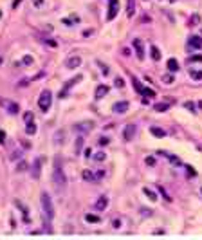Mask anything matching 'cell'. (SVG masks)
Segmentation results:
<instances>
[{
  "label": "cell",
  "instance_id": "cell-1",
  "mask_svg": "<svg viewBox=\"0 0 202 240\" xmlns=\"http://www.w3.org/2000/svg\"><path fill=\"white\" fill-rule=\"evenodd\" d=\"M52 180H54V186L56 190L63 191L67 188V177H65V172H63V166H61V161L56 157L54 159V172H52Z\"/></svg>",
  "mask_w": 202,
  "mask_h": 240
},
{
  "label": "cell",
  "instance_id": "cell-2",
  "mask_svg": "<svg viewBox=\"0 0 202 240\" xmlns=\"http://www.w3.org/2000/svg\"><path fill=\"white\" fill-rule=\"evenodd\" d=\"M40 202H41V209H43V215L47 220L54 219V204H52V199L47 191H43L40 195Z\"/></svg>",
  "mask_w": 202,
  "mask_h": 240
},
{
  "label": "cell",
  "instance_id": "cell-3",
  "mask_svg": "<svg viewBox=\"0 0 202 240\" xmlns=\"http://www.w3.org/2000/svg\"><path fill=\"white\" fill-rule=\"evenodd\" d=\"M51 103H52V94H51V90H41L40 98H38V108H40L41 112H49Z\"/></svg>",
  "mask_w": 202,
  "mask_h": 240
},
{
  "label": "cell",
  "instance_id": "cell-4",
  "mask_svg": "<svg viewBox=\"0 0 202 240\" xmlns=\"http://www.w3.org/2000/svg\"><path fill=\"white\" fill-rule=\"evenodd\" d=\"M119 13V0H110L108 5V13H106V20H114Z\"/></svg>",
  "mask_w": 202,
  "mask_h": 240
},
{
  "label": "cell",
  "instance_id": "cell-5",
  "mask_svg": "<svg viewBox=\"0 0 202 240\" xmlns=\"http://www.w3.org/2000/svg\"><path fill=\"white\" fill-rule=\"evenodd\" d=\"M92 128H94V123H92V121H87V123L83 121V123H76V125H74V130L80 132V134H88Z\"/></svg>",
  "mask_w": 202,
  "mask_h": 240
},
{
  "label": "cell",
  "instance_id": "cell-6",
  "mask_svg": "<svg viewBox=\"0 0 202 240\" xmlns=\"http://www.w3.org/2000/svg\"><path fill=\"white\" fill-rule=\"evenodd\" d=\"M40 172H41V159L40 157H36L34 162H33V168H31V177L34 180L40 179Z\"/></svg>",
  "mask_w": 202,
  "mask_h": 240
},
{
  "label": "cell",
  "instance_id": "cell-7",
  "mask_svg": "<svg viewBox=\"0 0 202 240\" xmlns=\"http://www.w3.org/2000/svg\"><path fill=\"white\" fill-rule=\"evenodd\" d=\"M135 132H137V126L134 125V123H130V125H126V128H124V141H132L135 137Z\"/></svg>",
  "mask_w": 202,
  "mask_h": 240
},
{
  "label": "cell",
  "instance_id": "cell-8",
  "mask_svg": "<svg viewBox=\"0 0 202 240\" xmlns=\"http://www.w3.org/2000/svg\"><path fill=\"white\" fill-rule=\"evenodd\" d=\"M2 105L7 108V112H9L11 116H16V114L20 112V107H18V103H13V101H2Z\"/></svg>",
  "mask_w": 202,
  "mask_h": 240
},
{
  "label": "cell",
  "instance_id": "cell-9",
  "mask_svg": "<svg viewBox=\"0 0 202 240\" xmlns=\"http://www.w3.org/2000/svg\"><path fill=\"white\" fill-rule=\"evenodd\" d=\"M80 65H81V58H80V56H70V58H67V61H65V67L70 69V71H72V69H78Z\"/></svg>",
  "mask_w": 202,
  "mask_h": 240
},
{
  "label": "cell",
  "instance_id": "cell-10",
  "mask_svg": "<svg viewBox=\"0 0 202 240\" xmlns=\"http://www.w3.org/2000/svg\"><path fill=\"white\" fill-rule=\"evenodd\" d=\"M188 47L189 49H202V38L200 36H189L188 38Z\"/></svg>",
  "mask_w": 202,
  "mask_h": 240
},
{
  "label": "cell",
  "instance_id": "cell-11",
  "mask_svg": "<svg viewBox=\"0 0 202 240\" xmlns=\"http://www.w3.org/2000/svg\"><path fill=\"white\" fill-rule=\"evenodd\" d=\"M128 101H117V103H114V107H112V110L114 112H117V114H124L126 110H128Z\"/></svg>",
  "mask_w": 202,
  "mask_h": 240
},
{
  "label": "cell",
  "instance_id": "cell-12",
  "mask_svg": "<svg viewBox=\"0 0 202 240\" xmlns=\"http://www.w3.org/2000/svg\"><path fill=\"white\" fill-rule=\"evenodd\" d=\"M81 78H83V76H81V74H78V76L74 78V80H69V83H67V85L63 87V90L60 92V98H67V90H69V89H70V87H72L74 83H78V81H80Z\"/></svg>",
  "mask_w": 202,
  "mask_h": 240
},
{
  "label": "cell",
  "instance_id": "cell-13",
  "mask_svg": "<svg viewBox=\"0 0 202 240\" xmlns=\"http://www.w3.org/2000/svg\"><path fill=\"white\" fill-rule=\"evenodd\" d=\"M132 45L135 47V51H137V58L139 60H144V51H142V42L139 40V38H134V42H132Z\"/></svg>",
  "mask_w": 202,
  "mask_h": 240
},
{
  "label": "cell",
  "instance_id": "cell-14",
  "mask_svg": "<svg viewBox=\"0 0 202 240\" xmlns=\"http://www.w3.org/2000/svg\"><path fill=\"white\" fill-rule=\"evenodd\" d=\"M96 209L98 211H103V209H106V206H108V197H105V195H101L99 199L96 200Z\"/></svg>",
  "mask_w": 202,
  "mask_h": 240
},
{
  "label": "cell",
  "instance_id": "cell-15",
  "mask_svg": "<svg viewBox=\"0 0 202 240\" xmlns=\"http://www.w3.org/2000/svg\"><path fill=\"white\" fill-rule=\"evenodd\" d=\"M108 94V85H98V89H96V100H101V98H105Z\"/></svg>",
  "mask_w": 202,
  "mask_h": 240
},
{
  "label": "cell",
  "instance_id": "cell-16",
  "mask_svg": "<svg viewBox=\"0 0 202 240\" xmlns=\"http://www.w3.org/2000/svg\"><path fill=\"white\" fill-rule=\"evenodd\" d=\"M15 204H16V206H18V208H20L22 215H23V220H25V222H31V217H29V211H27V208H25V206H23V204H22L20 200H16V202H15Z\"/></svg>",
  "mask_w": 202,
  "mask_h": 240
},
{
  "label": "cell",
  "instance_id": "cell-17",
  "mask_svg": "<svg viewBox=\"0 0 202 240\" xmlns=\"http://www.w3.org/2000/svg\"><path fill=\"white\" fill-rule=\"evenodd\" d=\"M80 22V16L78 15H72V16H69V18H61V24L63 25H74V24H78Z\"/></svg>",
  "mask_w": 202,
  "mask_h": 240
},
{
  "label": "cell",
  "instance_id": "cell-18",
  "mask_svg": "<svg viewBox=\"0 0 202 240\" xmlns=\"http://www.w3.org/2000/svg\"><path fill=\"white\" fill-rule=\"evenodd\" d=\"M166 67H168L170 72H175V71H179V61L175 60V58H170L168 63H166Z\"/></svg>",
  "mask_w": 202,
  "mask_h": 240
},
{
  "label": "cell",
  "instance_id": "cell-19",
  "mask_svg": "<svg viewBox=\"0 0 202 240\" xmlns=\"http://www.w3.org/2000/svg\"><path fill=\"white\" fill-rule=\"evenodd\" d=\"M25 134H27V136H34V134H36V123L29 121V123L25 125Z\"/></svg>",
  "mask_w": 202,
  "mask_h": 240
},
{
  "label": "cell",
  "instance_id": "cell-20",
  "mask_svg": "<svg viewBox=\"0 0 202 240\" xmlns=\"http://www.w3.org/2000/svg\"><path fill=\"white\" fill-rule=\"evenodd\" d=\"M134 13H135V0H128L126 2V15L134 16Z\"/></svg>",
  "mask_w": 202,
  "mask_h": 240
},
{
  "label": "cell",
  "instance_id": "cell-21",
  "mask_svg": "<svg viewBox=\"0 0 202 240\" xmlns=\"http://www.w3.org/2000/svg\"><path fill=\"white\" fill-rule=\"evenodd\" d=\"M189 76L193 78L195 81H202V69H189Z\"/></svg>",
  "mask_w": 202,
  "mask_h": 240
},
{
  "label": "cell",
  "instance_id": "cell-22",
  "mask_svg": "<svg viewBox=\"0 0 202 240\" xmlns=\"http://www.w3.org/2000/svg\"><path fill=\"white\" fill-rule=\"evenodd\" d=\"M150 132H152V136H155V137H164V136H166V132H164L162 128H157V126H152Z\"/></svg>",
  "mask_w": 202,
  "mask_h": 240
},
{
  "label": "cell",
  "instance_id": "cell-23",
  "mask_svg": "<svg viewBox=\"0 0 202 240\" xmlns=\"http://www.w3.org/2000/svg\"><path fill=\"white\" fill-rule=\"evenodd\" d=\"M81 177H83V180H87V182H94V173H92L90 170H83Z\"/></svg>",
  "mask_w": 202,
  "mask_h": 240
},
{
  "label": "cell",
  "instance_id": "cell-24",
  "mask_svg": "<svg viewBox=\"0 0 202 240\" xmlns=\"http://www.w3.org/2000/svg\"><path fill=\"white\" fill-rule=\"evenodd\" d=\"M150 53H152V58H153L155 61L161 60V51H159V49L155 47V45H152V47H150Z\"/></svg>",
  "mask_w": 202,
  "mask_h": 240
},
{
  "label": "cell",
  "instance_id": "cell-25",
  "mask_svg": "<svg viewBox=\"0 0 202 240\" xmlns=\"http://www.w3.org/2000/svg\"><path fill=\"white\" fill-rule=\"evenodd\" d=\"M85 220L90 222V224H98V222H101L99 217H98V215H92V213H87V215H85Z\"/></svg>",
  "mask_w": 202,
  "mask_h": 240
},
{
  "label": "cell",
  "instance_id": "cell-26",
  "mask_svg": "<svg viewBox=\"0 0 202 240\" xmlns=\"http://www.w3.org/2000/svg\"><path fill=\"white\" fill-rule=\"evenodd\" d=\"M199 22H200V16L195 13V15H191V18L188 20V25H189V27H195V25H199Z\"/></svg>",
  "mask_w": 202,
  "mask_h": 240
},
{
  "label": "cell",
  "instance_id": "cell-27",
  "mask_svg": "<svg viewBox=\"0 0 202 240\" xmlns=\"http://www.w3.org/2000/svg\"><path fill=\"white\" fill-rule=\"evenodd\" d=\"M142 193H144V195H146V197H148L150 200H157V195H155V193H153L150 188H142Z\"/></svg>",
  "mask_w": 202,
  "mask_h": 240
},
{
  "label": "cell",
  "instance_id": "cell-28",
  "mask_svg": "<svg viewBox=\"0 0 202 240\" xmlns=\"http://www.w3.org/2000/svg\"><path fill=\"white\" fill-rule=\"evenodd\" d=\"M153 108H155L157 112H164V110H168V108H170V103H157Z\"/></svg>",
  "mask_w": 202,
  "mask_h": 240
},
{
  "label": "cell",
  "instance_id": "cell-29",
  "mask_svg": "<svg viewBox=\"0 0 202 240\" xmlns=\"http://www.w3.org/2000/svg\"><path fill=\"white\" fill-rule=\"evenodd\" d=\"M81 148H83V136H80V137L76 139V148H74V152H76V154H81Z\"/></svg>",
  "mask_w": 202,
  "mask_h": 240
},
{
  "label": "cell",
  "instance_id": "cell-30",
  "mask_svg": "<svg viewBox=\"0 0 202 240\" xmlns=\"http://www.w3.org/2000/svg\"><path fill=\"white\" fill-rule=\"evenodd\" d=\"M173 81H175L173 74H164V76H162V83H166V85H171Z\"/></svg>",
  "mask_w": 202,
  "mask_h": 240
},
{
  "label": "cell",
  "instance_id": "cell-31",
  "mask_svg": "<svg viewBox=\"0 0 202 240\" xmlns=\"http://www.w3.org/2000/svg\"><path fill=\"white\" fill-rule=\"evenodd\" d=\"M105 159H106V154H105V152H98V154L94 155V161H96V162H103Z\"/></svg>",
  "mask_w": 202,
  "mask_h": 240
},
{
  "label": "cell",
  "instance_id": "cell-32",
  "mask_svg": "<svg viewBox=\"0 0 202 240\" xmlns=\"http://www.w3.org/2000/svg\"><path fill=\"white\" fill-rule=\"evenodd\" d=\"M33 56H29V54H25V56H23V58H22V63H23V65H27V67H29V65H33Z\"/></svg>",
  "mask_w": 202,
  "mask_h": 240
},
{
  "label": "cell",
  "instance_id": "cell-33",
  "mask_svg": "<svg viewBox=\"0 0 202 240\" xmlns=\"http://www.w3.org/2000/svg\"><path fill=\"white\" fill-rule=\"evenodd\" d=\"M184 108H188L189 112H197V110H195V103H193V101H186V103H184Z\"/></svg>",
  "mask_w": 202,
  "mask_h": 240
},
{
  "label": "cell",
  "instance_id": "cell-34",
  "mask_svg": "<svg viewBox=\"0 0 202 240\" xmlns=\"http://www.w3.org/2000/svg\"><path fill=\"white\" fill-rule=\"evenodd\" d=\"M159 191H161V195L164 197V200H168V202H171V197L168 195V191H166V190H164L162 186H159Z\"/></svg>",
  "mask_w": 202,
  "mask_h": 240
},
{
  "label": "cell",
  "instance_id": "cell-35",
  "mask_svg": "<svg viewBox=\"0 0 202 240\" xmlns=\"http://www.w3.org/2000/svg\"><path fill=\"white\" fill-rule=\"evenodd\" d=\"M132 81H134V87H135V90H137V92H142V89H144V87H142L141 83H139V80L132 78Z\"/></svg>",
  "mask_w": 202,
  "mask_h": 240
},
{
  "label": "cell",
  "instance_id": "cell-36",
  "mask_svg": "<svg viewBox=\"0 0 202 240\" xmlns=\"http://www.w3.org/2000/svg\"><path fill=\"white\" fill-rule=\"evenodd\" d=\"M103 177H105V172H103V170H98V172L94 173V182H96V180H101Z\"/></svg>",
  "mask_w": 202,
  "mask_h": 240
},
{
  "label": "cell",
  "instance_id": "cell-37",
  "mask_svg": "<svg viewBox=\"0 0 202 240\" xmlns=\"http://www.w3.org/2000/svg\"><path fill=\"white\" fill-rule=\"evenodd\" d=\"M63 136H65V134H63V130H60V132H58V134H56V136H54V137H56V143H60V144H63Z\"/></svg>",
  "mask_w": 202,
  "mask_h": 240
},
{
  "label": "cell",
  "instance_id": "cell-38",
  "mask_svg": "<svg viewBox=\"0 0 202 240\" xmlns=\"http://www.w3.org/2000/svg\"><path fill=\"white\" fill-rule=\"evenodd\" d=\"M142 96H148V98H152V96H155V92L152 90V89H142V92H141Z\"/></svg>",
  "mask_w": 202,
  "mask_h": 240
},
{
  "label": "cell",
  "instance_id": "cell-39",
  "mask_svg": "<svg viewBox=\"0 0 202 240\" xmlns=\"http://www.w3.org/2000/svg\"><path fill=\"white\" fill-rule=\"evenodd\" d=\"M108 143H110L108 137H99V139H98V144H99V146H106Z\"/></svg>",
  "mask_w": 202,
  "mask_h": 240
},
{
  "label": "cell",
  "instance_id": "cell-40",
  "mask_svg": "<svg viewBox=\"0 0 202 240\" xmlns=\"http://www.w3.org/2000/svg\"><path fill=\"white\" fill-rule=\"evenodd\" d=\"M25 168H27V164H25L23 161H20L18 166H16V172H25Z\"/></svg>",
  "mask_w": 202,
  "mask_h": 240
},
{
  "label": "cell",
  "instance_id": "cell-41",
  "mask_svg": "<svg viewBox=\"0 0 202 240\" xmlns=\"http://www.w3.org/2000/svg\"><path fill=\"white\" fill-rule=\"evenodd\" d=\"M45 43H47V45H51V47H58V42L56 40H51V38H45Z\"/></svg>",
  "mask_w": 202,
  "mask_h": 240
},
{
  "label": "cell",
  "instance_id": "cell-42",
  "mask_svg": "<svg viewBox=\"0 0 202 240\" xmlns=\"http://www.w3.org/2000/svg\"><path fill=\"white\" fill-rule=\"evenodd\" d=\"M33 118H34V116H33V112H25V114H23V119H25V123L33 121Z\"/></svg>",
  "mask_w": 202,
  "mask_h": 240
},
{
  "label": "cell",
  "instance_id": "cell-43",
  "mask_svg": "<svg viewBox=\"0 0 202 240\" xmlns=\"http://www.w3.org/2000/svg\"><path fill=\"white\" fill-rule=\"evenodd\" d=\"M116 87H117V89H123V87H124V81H123V78H116Z\"/></svg>",
  "mask_w": 202,
  "mask_h": 240
},
{
  "label": "cell",
  "instance_id": "cell-44",
  "mask_svg": "<svg viewBox=\"0 0 202 240\" xmlns=\"http://www.w3.org/2000/svg\"><path fill=\"white\" fill-rule=\"evenodd\" d=\"M22 157V152L20 150H15V152H13V155H11V159L15 161V159H20Z\"/></svg>",
  "mask_w": 202,
  "mask_h": 240
},
{
  "label": "cell",
  "instance_id": "cell-45",
  "mask_svg": "<svg viewBox=\"0 0 202 240\" xmlns=\"http://www.w3.org/2000/svg\"><path fill=\"white\" fill-rule=\"evenodd\" d=\"M188 61H202V54H195V56H189Z\"/></svg>",
  "mask_w": 202,
  "mask_h": 240
},
{
  "label": "cell",
  "instance_id": "cell-46",
  "mask_svg": "<svg viewBox=\"0 0 202 240\" xmlns=\"http://www.w3.org/2000/svg\"><path fill=\"white\" fill-rule=\"evenodd\" d=\"M31 2H33V5H34V7H41L45 0H31Z\"/></svg>",
  "mask_w": 202,
  "mask_h": 240
},
{
  "label": "cell",
  "instance_id": "cell-47",
  "mask_svg": "<svg viewBox=\"0 0 202 240\" xmlns=\"http://www.w3.org/2000/svg\"><path fill=\"white\" fill-rule=\"evenodd\" d=\"M99 67H101V71H103V74L106 76V74H108V67H106L105 63H101V61H99Z\"/></svg>",
  "mask_w": 202,
  "mask_h": 240
},
{
  "label": "cell",
  "instance_id": "cell-48",
  "mask_svg": "<svg viewBox=\"0 0 202 240\" xmlns=\"http://www.w3.org/2000/svg\"><path fill=\"white\" fill-rule=\"evenodd\" d=\"M112 226H114L116 229H117V227H121V220H119V219H114V220H112Z\"/></svg>",
  "mask_w": 202,
  "mask_h": 240
},
{
  "label": "cell",
  "instance_id": "cell-49",
  "mask_svg": "<svg viewBox=\"0 0 202 240\" xmlns=\"http://www.w3.org/2000/svg\"><path fill=\"white\" fill-rule=\"evenodd\" d=\"M4 143H5V132L0 130V144H4Z\"/></svg>",
  "mask_w": 202,
  "mask_h": 240
},
{
  "label": "cell",
  "instance_id": "cell-50",
  "mask_svg": "<svg viewBox=\"0 0 202 240\" xmlns=\"http://www.w3.org/2000/svg\"><path fill=\"white\" fill-rule=\"evenodd\" d=\"M146 164H148V166H153V164H155V159H153V157H146Z\"/></svg>",
  "mask_w": 202,
  "mask_h": 240
},
{
  "label": "cell",
  "instance_id": "cell-51",
  "mask_svg": "<svg viewBox=\"0 0 202 240\" xmlns=\"http://www.w3.org/2000/svg\"><path fill=\"white\" fill-rule=\"evenodd\" d=\"M83 155H85V157H92V150H90V148H85Z\"/></svg>",
  "mask_w": 202,
  "mask_h": 240
},
{
  "label": "cell",
  "instance_id": "cell-52",
  "mask_svg": "<svg viewBox=\"0 0 202 240\" xmlns=\"http://www.w3.org/2000/svg\"><path fill=\"white\" fill-rule=\"evenodd\" d=\"M141 213H142V215H146V217H150V215H152V209H146V208H142Z\"/></svg>",
  "mask_w": 202,
  "mask_h": 240
},
{
  "label": "cell",
  "instance_id": "cell-53",
  "mask_svg": "<svg viewBox=\"0 0 202 240\" xmlns=\"http://www.w3.org/2000/svg\"><path fill=\"white\" fill-rule=\"evenodd\" d=\"M90 35H92V29H88V31H83V36H85V38H87V36H90Z\"/></svg>",
  "mask_w": 202,
  "mask_h": 240
},
{
  "label": "cell",
  "instance_id": "cell-54",
  "mask_svg": "<svg viewBox=\"0 0 202 240\" xmlns=\"http://www.w3.org/2000/svg\"><path fill=\"white\" fill-rule=\"evenodd\" d=\"M22 146H23V148H31V143H27V141H22Z\"/></svg>",
  "mask_w": 202,
  "mask_h": 240
},
{
  "label": "cell",
  "instance_id": "cell-55",
  "mask_svg": "<svg viewBox=\"0 0 202 240\" xmlns=\"http://www.w3.org/2000/svg\"><path fill=\"white\" fill-rule=\"evenodd\" d=\"M20 2H22V0H15V2H13V9H16V7L20 5Z\"/></svg>",
  "mask_w": 202,
  "mask_h": 240
},
{
  "label": "cell",
  "instance_id": "cell-56",
  "mask_svg": "<svg viewBox=\"0 0 202 240\" xmlns=\"http://www.w3.org/2000/svg\"><path fill=\"white\" fill-rule=\"evenodd\" d=\"M188 172H189V175H195V170H193L191 166H188Z\"/></svg>",
  "mask_w": 202,
  "mask_h": 240
},
{
  "label": "cell",
  "instance_id": "cell-57",
  "mask_svg": "<svg viewBox=\"0 0 202 240\" xmlns=\"http://www.w3.org/2000/svg\"><path fill=\"white\" fill-rule=\"evenodd\" d=\"M2 63H4V58H2V56H0V65H2Z\"/></svg>",
  "mask_w": 202,
  "mask_h": 240
},
{
  "label": "cell",
  "instance_id": "cell-58",
  "mask_svg": "<svg viewBox=\"0 0 202 240\" xmlns=\"http://www.w3.org/2000/svg\"><path fill=\"white\" fill-rule=\"evenodd\" d=\"M199 108H202V101H199Z\"/></svg>",
  "mask_w": 202,
  "mask_h": 240
},
{
  "label": "cell",
  "instance_id": "cell-59",
  "mask_svg": "<svg viewBox=\"0 0 202 240\" xmlns=\"http://www.w3.org/2000/svg\"><path fill=\"white\" fill-rule=\"evenodd\" d=\"M0 18H2V11H0Z\"/></svg>",
  "mask_w": 202,
  "mask_h": 240
},
{
  "label": "cell",
  "instance_id": "cell-60",
  "mask_svg": "<svg viewBox=\"0 0 202 240\" xmlns=\"http://www.w3.org/2000/svg\"><path fill=\"white\" fill-rule=\"evenodd\" d=\"M170 2H175V0H170Z\"/></svg>",
  "mask_w": 202,
  "mask_h": 240
}]
</instances>
